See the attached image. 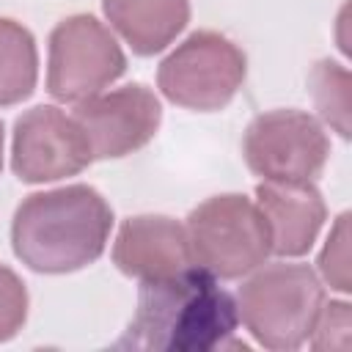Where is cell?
<instances>
[{"label": "cell", "mask_w": 352, "mask_h": 352, "mask_svg": "<svg viewBox=\"0 0 352 352\" xmlns=\"http://www.w3.org/2000/svg\"><path fill=\"white\" fill-rule=\"evenodd\" d=\"M236 300L212 272L192 264L176 275L140 280L138 308L118 349L214 352L239 346Z\"/></svg>", "instance_id": "1"}, {"label": "cell", "mask_w": 352, "mask_h": 352, "mask_svg": "<svg viewBox=\"0 0 352 352\" xmlns=\"http://www.w3.org/2000/svg\"><path fill=\"white\" fill-rule=\"evenodd\" d=\"M28 319V289L14 270L0 264V341L19 333Z\"/></svg>", "instance_id": "17"}, {"label": "cell", "mask_w": 352, "mask_h": 352, "mask_svg": "<svg viewBox=\"0 0 352 352\" xmlns=\"http://www.w3.org/2000/svg\"><path fill=\"white\" fill-rule=\"evenodd\" d=\"M0 168H3V121H0Z\"/></svg>", "instance_id": "18"}, {"label": "cell", "mask_w": 352, "mask_h": 352, "mask_svg": "<svg viewBox=\"0 0 352 352\" xmlns=\"http://www.w3.org/2000/svg\"><path fill=\"white\" fill-rule=\"evenodd\" d=\"M324 289L308 264H270L236 292V314L267 349H297L311 338Z\"/></svg>", "instance_id": "3"}, {"label": "cell", "mask_w": 352, "mask_h": 352, "mask_svg": "<svg viewBox=\"0 0 352 352\" xmlns=\"http://www.w3.org/2000/svg\"><path fill=\"white\" fill-rule=\"evenodd\" d=\"M38 55L28 28L0 19V107L28 99L36 88Z\"/></svg>", "instance_id": "13"}, {"label": "cell", "mask_w": 352, "mask_h": 352, "mask_svg": "<svg viewBox=\"0 0 352 352\" xmlns=\"http://www.w3.org/2000/svg\"><path fill=\"white\" fill-rule=\"evenodd\" d=\"M113 209L88 184H69L28 195L11 223L16 258L47 275L74 272L94 264L110 236Z\"/></svg>", "instance_id": "2"}, {"label": "cell", "mask_w": 352, "mask_h": 352, "mask_svg": "<svg viewBox=\"0 0 352 352\" xmlns=\"http://www.w3.org/2000/svg\"><path fill=\"white\" fill-rule=\"evenodd\" d=\"M349 330H352L349 302H344V300L324 302L316 322H314V330H311V346L346 352L349 349Z\"/></svg>", "instance_id": "16"}, {"label": "cell", "mask_w": 352, "mask_h": 352, "mask_svg": "<svg viewBox=\"0 0 352 352\" xmlns=\"http://www.w3.org/2000/svg\"><path fill=\"white\" fill-rule=\"evenodd\" d=\"M242 154L264 182H314L330 154L319 121L302 110H270L250 121Z\"/></svg>", "instance_id": "7"}, {"label": "cell", "mask_w": 352, "mask_h": 352, "mask_svg": "<svg viewBox=\"0 0 352 352\" xmlns=\"http://www.w3.org/2000/svg\"><path fill=\"white\" fill-rule=\"evenodd\" d=\"M72 118L82 129L94 160H116L146 146L162 121V107L146 85H124L77 102Z\"/></svg>", "instance_id": "9"}, {"label": "cell", "mask_w": 352, "mask_h": 352, "mask_svg": "<svg viewBox=\"0 0 352 352\" xmlns=\"http://www.w3.org/2000/svg\"><path fill=\"white\" fill-rule=\"evenodd\" d=\"M104 16L138 52L165 50L190 19V0H102Z\"/></svg>", "instance_id": "12"}, {"label": "cell", "mask_w": 352, "mask_h": 352, "mask_svg": "<svg viewBox=\"0 0 352 352\" xmlns=\"http://www.w3.org/2000/svg\"><path fill=\"white\" fill-rule=\"evenodd\" d=\"M256 206L267 220L272 253L278 256L308 253L327 214L314 182H261L256 187Z\"/></svg>", "instance_id": "11"}, {"label": "cell", "mask_w": 352, "mask_h": 352, "mask_svg": "<svg viewBox=\"0 0 352 352\" xmlns=\"http://www.w3.org/2000/svg\"><path fill=\"white\" fill-rule=\"evenodd\" d=\"M113 261L124 275L140 280L168 278L195 264L187 228L165 214L129 217L116 236Z\"/></svg>", "instance_id": "10"}, {"label": "cell", "mask_w": 352, "mask_h": 352, "mask_svg": "<svg viewBox=\"0 0 352 352\" xmlns=\"http://www.w3.org/2000/svg\"><path fill=\"white\" fill-rule=\"evenodd\" d=\"M91 160L82 129L55 104H38L16 118L11 168L22 182L41 184L74 176Z\"/></svg>", "instance_id": "8"}, {"label": "cell", "mask_w": 352, "mask_h": 352, "mask_svg": "<svg viewBox=\"0 0 352 352\" xmlns=\"http://www.w3.org/2000/svg\"><path fill=\"white\" fill-rule=\"evenodd\" d=\"M311 94L319 116L341 138H349V72L336 60L316 63L311 72Z\"/></svg>", "instance_id": "14"}, {"label": "cell", "mask_w": 352, "mask_h": 352, "mask_svg": "<svg viewBox=\"0 0 352 352\" xmlns=\"http://www.w3.org/2000/svg\"><path fill=\"white\" fill-rule=\"evenodd\" d=\"M192 261L220 280L258 270L272 253V239L261 209L236 192L214 195L187 217Z\"/></svg>", "instance_id": "4"}, {"label": "cell", "mask_w": 352, "mask_h": 352, "mask_svg": "<svg viewBox=\"0 0 352 352\" xmlns=\"http://www.w3.org/2000/svg\"><path fill=\"white\" fill-rule=\"evenodd\" d=\"M245 72V55L231 38L214 30H198L160 63L157 85L173 104L209 113L236 96Z\"/></svg>", "instance_id": "5"}, {"label": "cell", "mask_w": 352, "mask_h": 352, "mask_svg": "<svg viewBox=\"0 0 352 352\" xmlns=\"http://www.w3.org/2000/svg\"><path fill=\"white\" fill-rule=\"evenodd\" d=\"M126 69V58L116 36L88 14L69 16L50 36L47 91L58 102H85L116 82Z\"/></svg>", "instance_id": "6"}, {"label": "cell", "mask_w": 352, "mask_h": 352, "mask_svg": "<svg viewBox=\"0 0 352 352\" xmlns=\"http://www.w3.org/2000/svg\"><path fill=\"white\" fill-rule=\"evenodd\" d=\"M349 212H344L336 226L330 228L327 245L319 256V272L324 278V283H330V289L336 292H349L352 289V264H349Z\"/></svg>", "instance_id": "15"}]
</instances>
